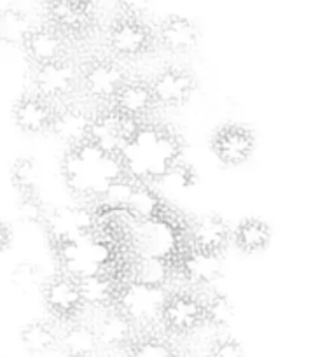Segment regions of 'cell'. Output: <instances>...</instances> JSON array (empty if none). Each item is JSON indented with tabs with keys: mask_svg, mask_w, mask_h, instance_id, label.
I'll return each instance as SVG.
<instances>
[{
	"mask_svg": "<svg viewBox=\"0 0 311 357\" xmlns=\"http://www.w3.org/2000/svg\"><path fill=\"white\" fill-rule=\"evenodd\" d=\"M231 228L217 214H207L193 222L189 231V245L208 252L224 254L231 242Z\"/></svg>",
	"mask_w": 311,
	"mask_h": 357,
	"instance_id": "cell-18",
	"label": "cell"
},
{
	"mask_svg": "<svg viewBox=\"0 0 311 357\" xmlns=\"http://www.w3.org/2000/svg\"><path fill=\"white\" fill-rule=\"evenodd\" d=\"M173 270L191 286H210L222 275V254L189 245L173 261Z\"/></svg>",
	"mask_w": 311,
	"mask_h": 357,
	"instance_id": "cell-10",
	"label": "cell"
},
{
	"mask_svg": "<svg viewBox=\"0 0 311 357\" xmlns=\"http://www.w3.org/2000/svg\"><path fill=\"white\" fill-rule=\"evenodd\" d=\"M13 243V231L11 226L8 222L0 221V252H6V250L11 247Z\"/></svg>",
	"mask_w": 311,
	"mask_h": 357,
	"instance_id": "cell-31",
	"label": "cell"
},
{
	"mask_svg": "<svg viewBox=\"0 0 311 357\" xmlns=\"http://www.w3.org/2000/svg\"><path fill=\"white\" fill-rule=\"evenodd\" d=\"M232 315H234L232 303L224 293L214 291L203 298L205 326H212L214 329H224L231 324Z\"/></svg>",
	"mask_w": 311,
	"mask_h": 357,
	"instance_id": "cell-25",
	"label": "cell"
},
{
	"mask_svg": "<svg viewBox=\"0 0 311 357\" xmlns=\"http://www.w3.org/2000/svg\"><path fill=\"white\" fill-rule=\"evenodd\" d=\"M11 183L22 197L37 193L39 184V170L32 158L23 156L13 163L11 168Z\"/></svg>",
	"mask_w": 311,
	"mask_h": 357,
	"instance_id": "cell-26",
	"label": "cell"
},
{
	"mask_svg": "<svg viewBox=\"0 0 311 357\" xmlns=\"http://www.w3.org/2000/svg\"><path fill=\"white\" fill-rule=\"evenodd\" d=\"M149 82L158 107H184L198 89L196 75L184 67L163 68Z\"/></svg>",
	"mask_w": 311,
	"mask_h": 357,
	"instance_id": "cell-9",
	"label": "cell"
},
{
	"mask_svg": "<svg viewBox=\"0 0 311 357\" xmlns=\"http://www.w3.org/2000/svg\"><path fill=\"white\" fill-rule=\"evenodd\" d=\"M42 300L47 312L67 324L79 321L86 308L79 277L68 272L56 273L42 282Z\"/></svg>",
	"mask_w": 311,
	"mask_h": 357,
	"instance_id": "cell-5",
	"label": "cell"
},
{
	"mask_svg": "<svg viewBox=\"0 0 311 357\" xmlns=\"http://www.w3.org/2000/svg\"><path fill=\"white\" fill-rule=\"evenodd\" d=\"M93 328L97 333L98 345L107 347V349L126 350V347L138 335L136 333L138 328L135 326V322L115 307L105 310L100 321Z\"/></svg>",
	"mask_w": 311,
	"mask_h": 357,
	"instance_id": "cell-16",
	"label": "cell"
},
{
	"mask_svg": "<svg viewBox=\"0 0 311 357\" xmlns=\"http://www.w3.org/2000/svg\"><path fill=\"white\" fill-rule=\"evenodd\" d=\"M208 357H245L244 345L229 335H218L208 349Z\"/></svg>",
	"mask_w": 311,
	"mask_h": 357,
	"instance_id": "cell-29",
	"label": "cell"
},
{
	"mask_svg": "<svg viewBox=\"0 0 311 357\" xmlns=\"http://www.w3.org/2000/svg\"><path fill=\"white\" fill-rule=\"evenodd\" d=\"M65 357H97V356H65Z\"/></svg>",
	"mask_w": 311,
	"mask_h": 357,
	"instance_id": "cell-32",
	"label": "cell"
},
{
	"mask_svg": "<svg viewBox=\"0 0 311 357\" xmlns=\"http://www.w3.org/2000/svg\"><path fill=\"white\" fill-rule=\"evenodd\" d=\"M159 324L165 333L173 336H187L205 326L203 298L191 291H172L165 294L159 308Z\"/></svg>",
	"mask_w": 311,
	"mask_h": 357,
	"instance_id": "cell-4",
	"label": "cell"
},
{
	"mask_svg": "<svg viewBox=\"0 0 311 357\" xmlns=\"http://www.w3.org/2000/svg\"><path fill=\"white\" fill-rule=\"evenodd\" d=\"M79 79L81 91L88 98L109 107L129 77L118 58L93 56L79 67Z\"/></svg>",
	"mask_w": 311,
	"mask_h": 357,
	"instance_id": "cell-1",
	"label": "cell"
},
{
	"mask_svg": "<svg viewBox=\"0 0 311 357\" xmlns=\"http://www.w3.org/2000/svg\"><path fill=\"white\" fill-rule=\"evenodd\" d=\"M19 215L25 222L29 225H40L46 221V207H44V202L40 200L39 195H26V197H22L19 200Z\"/></svg>",
	"mask_w": 311,
	"mask_h": 357,
	"instance_id": "cell-28",
	"label": "cell"
},
{
	"mask_svg": "<svg viewBox=\"0 0 311 357\" xmlns=\"http://www.w3.org/2000/svg\"><path fill=\"white\" fill-rule=\"evenodd\" d=\"M30 16L16 6L0 9V43L6 46H23L32 32Z\"/></svg>",
	"mask_w": 311,
	"mask_h": 357,
	"instance_id": "cell-23",
	"label": "cell"
},
{
	"mask_svg": "<svg viewBox=\"0 0 311 357\" xmlns=\"http://www.w3.org/2000/svg\"><path fill=\"white\" fill-rule=\"evenodd\" d=\"M60 345L63 347L65 356H97L100 349L93 326L81 321L68 324L60 335Z\"/></svg>",
	"mask_w": 311,
	"mask_h": 357,
	"instance_id": "cell-22",
	"label": "cell"
},
{
	"mask_svg": "<svg viewBox=\"0 0 311 357\" xmlns=\"http://www.w3.org/2000/svg\"><path fill=\"white\" fill-rule=\"evenodd\" d=\"M159 44L172 53H189L200 43V30L193 20L182 15H168L159 25Z\"/></svg>",
	"mask_w": 311,
	"mask_h": 357,
	"instance_id": "cell-17",
	"label": "cell"
},
{
	"mask_svg": "<svg viewBox=\"0 0 311 357\" xmlns=\"http://www.w3.org/2000/svg\"><path fill=\"white\" fill-rule=\"evenodd\" d=\"M126 357H180V350L166 336L138 333L126 347Z\"/></svg>",
	"mask_w": 311,
	"mask_h": 357,
	"instance_id": "cell-24",
	"label": "cell"
},
{
	"mask_svg": "<svg viewBox=\"0 0 311 357\" xmlns=\"http://www.w3.org/2000/svg\"><path fill=\"white\" fill-rule=\"evenodd\" d=\"M77 277H79L86 307L98 308L102 312L118 305L119 296L126 286V282L121 280L119 272H114V270L112 272L111 270H95L86 275Z\"/></svg>",
	"mask_w": 311,
	"mask_h": 357,
	"instance_id": "cell-13",
	"label": "cell"
},
{
	"mask_svg": "<svg viewBox=\"0 0 311 357\" xmlns=\"http://www.w3.org/2000/svg\"><path fill=\"white\" fill-rule=\"evenodd\" d=\"M156 107L152 88L145 79H128L109 105L112 112L136 123L145 121Z\"/></svg>",
	"mask_w": 311,
	"mask_h": 357,
	"instance_id": "cell-11",
	"label": "cell"
},
{
	"mask_svg": "<svg viewBox=\"0 0 311 357\" xmlns=\"http://www.w3.org/2000/svg\"><path fill=\"white\" fill-rule=\"evenodd\" d=\"M173 273H175L173 261L166 259V257H140L138 261H135V264H131L129 282L136 284V286L149 287V289L165 291L166 282H168Z\"/></svg>",
	"mask_w": 311,
	"mask_h": 357,
	"instance_id": "cell-19",
	"label": "cell"
},
{
	"mask_svg": "<svg viewBox=\"0 0 311 357\" xmlns=\"http://www.w3.org/2000/svg\"><path fill=\"white\" fill-rule=\"evenodd\" d=\"M158 43L154 30L143 20L119 15L107 29V44L122 60H138L152 53Z\"/></svg>",
	"mask_w": 311,
	"mask_h": 357,
	"instance_id": "cell-3",
	"label": "cell"
},
{
	"mask_svg": "<svg viewBox=\"0 0 311 357\" xmlns=\"http://www.w3.org/2000/svg\"><path fill=\"white\" fill-rule=\"evenodd\" d=\"M47 25L68 40L88 39L98 23L95 0H46Z\"/></svg>",
	"mask_w": 311,
	"mask_h": 357,
	"instance_id": "cell-2",
	"label": "cell"
},
{
	"mask_svg": "<svg viewBox=\"0 0 311 357\" xmlns=\"http://www.w3.org/2000/svg\"><path fill=\"white\" fill-rule=\"evenodd\" d=\"M22 47L33 67L68 58V39L51 25L33 26Z\"/></svg>",
	"mask_w": 311,
	"mask_h": 357,
	"instance_id": "cell-14",
	"label": "cell"
},
{
	"mask_svg": "<svg viewBox=\"0 0 311 357\" xmlns=\"http://www.w3.org/2000/svg\"><path fill=\"white\" fill-rule=\"evenodd\" d=\"M255 133L238 123L222 125L212 133L210 149L222 165L238 167L247 163L255 151Z\"/></svg>",
	"mask_w": 311,
	"mask_h": 357,
	"instance_id": "cell-7",
	"label": "cell"
},
{
	"mask_svg": "<svg viewBox=\"0 0 311 357\" xmlns=\"http://www.w3.org/2000/svg\"><path fill=\"white\" fill-rule=\"evenodd\" d=\"M32 84L33 93L40 95L54 105L61 104L81 91L79 67H75L70 58L39 65L32 72Z\"/></svg>",
	"mask_w": 311,
	"mask_h": 357,
	"instance_id": "cell-6",
	"label": "cell"
},
{
	"mask_svg": "<svg viewBox=\"0 0 311 357\" xmlns=\"http://www.w3.org/2000/svg\"><path fill=\"white\" fill-rule=\"evenodd\" d=\"M56 105L37 93H25L15 102L13 118L16 126L29 135H39L51 130Z\"/></svg>",
	"mask_w": 311,
	"mask_h": 357,
	"instance_id": "cell-15",
	"label": "cell"
},
{
	"mask_svg": "<svg viewBox=\"0 0 311 357\" xmlns=\"http://www.w3.org/2000/svg\"><path fill=\"white\" fill-rule=\"evenodd\" d=\"M91 125H93V114H90L86 109L74 104H65L54 112L49 132L58 140L67 144L70 149H79V147L88 146Z\"/></svg>",
	"mask_w": 311,
	"mask_h": 357,
	"instance_id": "cell-12",
	"label": "cell"
},
{
	"mask_svg": "<svg viewBox=\"0 0 311 357\" xmlns=\"http://www.w3.org/2000/svg\"><path fill=\"white\" fill-rule=\"evenodd\" d=\"M19 340L32 356H42L60 345V333L49 321H32L19 331Z\"/></svg>",
	"mask_w": 311,
	"mask_h": 357,
	"instance_id": "cell-21",
	"label": "cell"
},
{
	"mask_svg": "<svg viewBox=\"0 0 311 357\" xmlns=\"http://www.w3.org/2000/svg\"><path fill=\"white\" fill-rule=\"evenodd\" d=\"M122 16L143 20V16L152 8V0H115Z\"/></svg>",
	"mask_w": 311,
	"mask_h": 357,
	"instance_id": "cell-30",
	"label": "cell"
},
{
	"mask_svg": "<svg viewBox=\"0 0 311 357\" xmlns=\"http://www.w3.org/2000/svg\"><path fill=\"white\" fill-rule=\"evenodd\" d=\"M93 218L79 207H61L46 215L47 236L56 250L75 247L93 229Z\"/></svg>",
	"mask_w": 311,
	"mask_h": 357,
	"instance_id": "cell-8",
	"label": "cell"
},
{
	"mask_svg": "<svg viewBox=\"0 0 311 357\" xmlns=\"http://www.w3.org/2000/svg\"><path fill=\"white\" fill-rule=\"evenodd\" d=\"M231 240L244 254L261 252L271 242V228L262 219L247 218L232 229Z\"/></svg>",
	"mask_w": 311,
	"mask_h": 357,
	"instance_id": "cell-20",
	"label": "cell"
},
{
	"mask_svg": "<svg viewBox=\"0 0 311 357\" xmlns=\"http://www.w3.org/2000/svg\"><path fill=\"white\" fill-rule=\"evenodd\" d=\"M13 284L22 291H30L42 282V272L40 268L33 263H19L13 270Z\"/></svg>",
	"mask_w": 311,
	"mask_h": 357,
	"instance_id": "cell-27",
	"label": "cell"
}]
</instances>
